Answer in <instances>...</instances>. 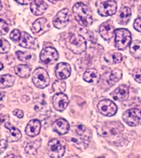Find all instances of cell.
<instances>
[{"mask_svg": "<svg viewBox=\"0 0 141 158\" xmlns=\"http://www.w3.org/2000/svg\"><path fill=\"white\" fill-rule=\"evenodd\" d=\"M71 66L66 63H60L56 68V76L60 80H66L71 74Z\"/></svg>", "mask_w": 141, "mask_h": 158, "instance_id": "obj_15", "label": "cell"}, {"mask_svg": "<svg viewBox=\"0 0 141 158\" xmlns=\"http://www.w3.org/2000/svg\"><path fill=\"white\" fill-rule=\"evenodd\" d=\"M73 13L76 21L81 26L89 27L93 23V13L87 5L82 3L75 4L73 7Z\"/></svg>", "mask_w": 141, "mask_h": 158, "instance_id": "obj_1", "label": "cell"}, {"mask_svg": "<svg viewBox=\"0 0 141 158\" xmlns=\"http://www.w3.org/2000/svg\"><path fill=\"white\" fill-rule=\"evenodd\" d=\"M83 80L89 83H96L99 80L98 72L94 69L86 70L83 75Z\"/></svg>", "mask_w": 141, "mask_h": 158, "instance_id": "obj_25", "label": "cell"}, {"mask_svg": "<svg viewBox=\"0 0 141 158\" xmlns=\"http://www.w3.org/2000/svg\"><path fill=\"white\" fill-rule=\"evenodd\" d=\"M117 10V4L114 1H106L97 7V13L102 16H109L114 15Z\"/></svg>", "mask_w": 141, "mask_h": 158, "instance_id": "obj_11", "label": "cell"}, {"mask_svg": "<svg viewBox=\"0 0 141 158\" xmlns=\"http://www.w3.org/2000/svg\"><path fill=\"white\" fill-rule=\"evenodd\" d=\"M19 45L21 47L27 49H36L38 46V42L35 38L27 33L22 32L21 37L19 40Z\"/></svg>", "mask_w": 141, "mask_h": 158, "instance_id": "obj_13", "label": "cell"}, {"mask_svg": "<svg viewBox=\"0 0 141 158\" xmlns=\"http://www.w3.org/2000/svg\"><path fill=\"white\" fill-rule=\"evenodd\" d=\"M5 127L8 130L9 134L7 136V140L9 142H16L20 141L22 138L21 131L15 127L10 123H7L5 124Z\"/></svg>", "mask_w": 141, "mask_h": 158, "instance_id": "obj_19", "label": "cell"}, {"mask_svg": "<svg viewBox=\"0 0 141 158\" xmlns=\"http://www.w3.org/2000/svg\"><path fill=\"white\" fill-rule=\"evenodd\" d=\"M130 53L136 59H141V41L135 40L130 45Z\"/></svg>", "mask_w": 141, "mask_h": 158, "instance_id": "obj_27", "label": "cell"}, {"mask_svg": "<svg viewBox=\"0 0 141 158\" xmlns=\"http://www.w3.org/2000/svg\"><path fill=\"white\" fill-rule=\"evenodd\" d=\"M113 24L111 21H107L101 24L99 32L102 37L106 40H111L114 34Z\"/></svg>", "mask_w": 141, "mask_h": 158, "instance_id": "obj_14", "label": "cell"}, {"mask_svg": "<svg viewBox=\"0 0 141 158\" xmlns=\"http://www.w3.org/2000/svg\"><path fill=\"white\" fill-rule=\"evenodd\" d=\"M50 29V24L44 18H39L33 24L32 31L34 33L42 34L46 32Z\"/></svg>", "mask_w": 141, "mask_h": 158, "instance_id": "obj_18", "label": "cell"}, {"mask_svg": "<svg viewBox=\"0 0 141 158\" xmlns=\"http://www.w3.org/2000/svg\"><path fill=\"white\" fill-rule=\"evenodd\" d=\"M104 59L108 63L114 64L120 63L123 59V56L120 53L115 51H109L106 53Z\"/></svg>", "mask_w": 141, "mask_h": 158, "instance_id": "obj_24", "label": "cell"}, {"mask_svg": "<svg viewBox=\"0 0 141 158\" xmlns=\"http://www.w3.org/2000/svg\"><path fill=\"white\" fill-rule=\"evenodd\" d=\"M32 80L36 87L44 89L50 84V79L46 70L43 68H38L33 72Z\"/></svg>", "mask_w": 141, "mask_h": 158, "instance_id": "obj_5", "label": "cell"}, {"mask_svg": "<svg viewBox=\"0 0 141 158\" xmlns=\"http://www.w3.org/2000/svg\"><path fill=\"white\" fill-rule=\"evenodd\" d=\"M124 129L123 125L120 122H109L103 124L97 129V133L102 137H113L120 134Z\"/></svg>", "mask_w": 141, "mask_h": 158, "instance_id": "obj_3", "label": "cell"}, {"mask_svg": "<svg viewBox=\"0 0 141 158\" xmlns=\"http://www.w3.org/2000/svg\"><path fill=\"white\" fill-rule=\"evenodd\" d=\"M115 46L118 50H123L130 44L131 42V35L129 30L124 28L116 29Z\"/></svg>", "mask_w": 141, "mask_h": 158, "instance_id": "obj_4", "label": "cell"}, {"mask_svg": "<svg viewBox=\"0 0 141 158\" xmlns=\"http://www.w3.org/2000/svg\"><path fill=\"white\" fill-rule=\"evenodd\" d=\"M8 146L7 141L5 140V139H2L1 140V154L4 152L5 150L7 149Z\"/></svg>", "mask_w": 141, "mask_h": 158, "instance_id": "obj_38", "label": "cell"}, {"mask_svg": "<svg viewBox=\"0 0 141 158\" xmlns=\"http://www.w3.org/2000/svg\"><path fill=\"white\" fill-rule=\"evenodd\" d=\"M16 156H15V155H8V156H5V158H7V157H16Z\"/></svg>", "mask_w": 141, "mask_h": 158, "instance_id": "obj_42", "label": "cell"}, {"mask_svg": "<svg viewBox=\"0 0 141 158\" xmlns=\"http://www.w3.org/2000/svg\"><path fill=\"white\" fill-rule=\"evenodd\" d=\"M31 69L26 64H19L15 67V74L22 78H27L30 76Z\"/></svg>", "mask_w": 141, "mask_h": 158, "instance_id": "obj_26", "label": "cell"}, {"mask_svg": "<svg viewBox=\"0 0 141 158\" xmlns=\"http://www.w3.org/2000/svg\"><path fill=\"white\" fill-rule=\"evenodd\" d=\"M21 35H22V33H20L19 30L14 29L10 33V39L14 42H18L20 39Z\"/></svg>", "mask_w": 141, "mask_h": 158, "instance_id": "obj_34", "label": "cell"}, {"mask_svg": "<svg viewBox=\"0 0 141 158\" xmlns=\"http://www.w3.org/2000/svg\"><path fill=\"white\" fill-rule=\"evenodd\" d=\"M133 76L137 83H141V68L135 69L133 72Z\"/></svg>", "mask_w": 141, "mask_h": 158, "instance_id": "obj_36", "label": "cell"}, {"mask_svg": "<svg viewBox=\"0 0 141 158\" xmlns=\"http://www.w3.org/2000/svg\"><path fill=\"white\" fill-rule=\"evenodd\" d=\"M54 131L57 133L59 135H65L70 130V124L68 121L64 118H59L52 125Z\"/></svg>", "mask_w": 141, "mask_h": 158, "instance_id": "obj_16", "label": "cell"}, {"mask_svg": "<svg viewBox=\"0 0 141 158\" xmlns=\"http://www.w3.org/2000/svg\"><path fill=\"white\" fill-rule=\"evenodd\" d=\"M133 26H134V28L137 31L141 32V18H139L135 20Z\"/></svg>", "mask_w": 141, "mask_h": 158, "instance_id": "obj_37", "label": "cell"}, {"mask_svg": "<svg viewBox=\"0 0 141 158\" xmlns=\"http://www.w3.org/2000/svg\"><path fill=\"white\" fill-rule=\"evenodd\" d=\"M35 109L36 111L41 112L44 110V108L46 109L47 106L46 102L44 98H36L35 100Z\"/></svg>", "mask_w": 141, "mask_h": 158, "instance_id": "obj_32", "label": "cell"}, {"mask_svg": "<svg viewBox=\"0 0 141 158\" xmlns=\"http://www.w3.org/2000/svg\"><path fill=\"white\" fill-rule=\"evenodd\" d=\"M16 54L18 59L23 62L27 63L32 59V54L27 52H23L21 51H17Z\"/></svg>", "mask_w": 141, "mask_h": 158, "instance_id": "obj_31", "label": "cell"}, {"mask_svg": "<svg viewBox=\"0 0 141 158\" xmlns=\"http://www.w3.org/2000/svg\"><path fill=\"white\" fill-rule=\"evenodd\" d=\"M3 63H1V70H2L3 69Z\"/></svg>", "mask_w": 141, "mask_h": 158, "instance_id": "obj_44", "label": "cell"}, {"mask_svg": "<svg viewBox=\"0 0 141 158\" xmlns=\"http://www.w3.org/2000/svg\"><path fill=\"white\" fill-rule=\"evenodd\" d=\"M129 95V88L125 85H122L116 88L111 93V96L114 100H124Z\"/></svg>", "mask_w": 141, "mask_h": 158, "instance_id": "obj_21", "label": "cell"}, {"mask_svg": "<svg viewBox=\"0 0 141 158\" xmlns=\"http://www.w3.org/2000/svg\"><path fill=\"white\" fill-rule=\"evenodd\" d=\"M40 143H39V141H35L29 143L25 148L26 152L30 156L36 155V152H37L38 148L40 147Z\"/></svg>", "mask_w": 141, "mask_h": 158, "instance_id": "obj_29", "label": "cell"}, {"mask_svg": "<svg viewBox=\"0 0 141 158\" xmlns=\"http://www.w3.org/2000/svg\"><path fill=\"white\" fill-rule=\"evenodd\" d=\"M10 44L9 42L5 39H1V46H0V52L1 53H6L10 51Z\"/></svg>", "mask_w": 141, "mask_h": 158, "instance_id": "obj_33", "label": "cell"}, {"mask_svg": "<svg viewBox=\"0 0 141 158\" xmlns=\"http://www.w3.org/2000/svg\"><path fill=\"white\" fill-rule=\"evenodd\" d=\"M30 8L33 15L39 16L45 13L48 9V5L43 0H33Z\"/></svg>", "mask_w": 141, "mask_h": 158, "instance_id": "obj_20", "label": "cell"}, {"mask_svg": "<svg viewBox=\"0 0 141 158\" xmlns=\"http://www.w3.org/2000/svg\"><path fill=\"white\" fill-rule=\"evenodd\" d=\"M13 114L18 118H22L23 117V112L20 110V109H15V111H13Z\"/></svg>", "mask_w": 141, "mask_h": 158, "instance_id": "obj_39", "label": "cell"}, {"mask_svg": "<svg viewBox=\"0 0 141 158\" xmlns=\"http://www.w3.org/2000/svg\"><path fill=\"white\" fill-rule=\"evenodd\" d=\"M122 77V72L119 69H115L113 70L111 74L109 75L105 79L106 84L109 87H111L119 81Z\"/></svg>", "mask_w": 141, "mask_h": 158, "instance_id": "obj_23", "label": "cell"}, {"mask_svg": "<svg viewBox=\"0 0 141 158\" xmlns=\"http://www.w3.org/2000/svg\"><path fill=\"white\" fill-rule=\"evenodd\" d=\"M122 119L130 126L141 125V109L133 108L128 109L122 114Z\"/></svg>", "mask_w": 141, "mask_h": 158, "instance_id": "obj_6", "label": "cell"}, {"mask_svg": "<svg viewBox=\"0 0 141 158\" xmlns=\"http://www.w3.org/2000/svg\"><path fill=\"white\" fill-rule=\"evenodd\" d=\"M15 81V77L10 74L3 75L1 76V83L0 87L1 89H5L10 87L14 85Z\"/></svg>", "mask_w": 141, "mask_h": 158, "instance_id": "obj_28", "label": "cell"}, {"mask_svg": "<svg viewBox=\"0 0 141 158\" xmlns=\"http://www.w3.org/2000/svg\"><path fill=\"white\" fill-rule=\"evenodd\" d=\"M52 104L56 110L62 112L66 109L69 104L68 96L63 93H56L53 97Z\"/></svg>", "mask_w": 141, "mask_h": 158, "instance_id": "obj_12", "label": "cell"}, {"mask_svg": "<svg viewBox=\"0 0 141 158\" xmlns=\"http://www.w3.org/2000/svg\"><path fill=\"white\" fill-rule=\"evenodd\" d=\"M59 59L57 51L52 47H46L43 49L40 54V61L45 64H50L56 63Z\"/></svg>", "mask_w": 141, "mask_h": 158, "instance_id": "obj_9", "label": "cell"}, {"mask_svg": "<svg viewBox=\"0 0 141 158\" xmlns=\"http://www.w3.org/2000/svg\"><path fill=\"white\" fill-rule=\"evenodd\" d=\"M70 20V11L68 9H63L58 12L56 16L53 18V24L55 27L63 29L65 27Z\"/></svg>", "mask_w": 141, "mask_h": 158, "instance_id": "obj_10", "label": "cell"}, {"mask_svg": "<svg viewBox=\"0 0 141 158\" xmlns=\"http://www.w3.org/2000/svg\"><path fill=\"white\" fill-rule=\"evenodd\" d=\"M41 129V123L38 119H33L27 124L26 127V133L29 137L38 135Z\"/></svg>", "mask_w": 141, "mask_h": 158, "instance_id": "obj_17", "label": "cell"}, {"mask_svg": "<svg viewBox=\"0 0 141 158\" xmlns=\"http://www.w3.org/2000/svg\"><path fill=\"white\" fill-rule=\"evenodd\" d=\"M65 152L64 146L62 145L60 141L57 139H53L48 143V152L50 157L60 158L62 157Z\"/></svg>", "mask_w": 141, "mask_h": 158, "instance_id": "obj_7", "label": "cell"}, {"mask_svg": "<svg viewBox=\"0 0 141 158\" xmlns=\"http://www.w3.org/2000/svg\"><path fill=\"white\" fill-rule=\"evenodd\" d=\"M9 30V27L8 24L3 19H1V22H0V33H1V35H5L8 33Z\"/></svg>", "mask_w": 141, "mask_h": 158, "instance_id": "obj_35", "label": "cell"}, {"mask_svg": "<svg viewBox=\"0 0 141 158\" xmlns=\"http://www.w3.org/2000/svg\"><path fill=\"white\" fill-rule=\"evenodd\" d=\"M15 1L21 5H27L31 2L32 0H15Z\"/></svg>", "mask_w": 141, "mask_h": 158, "instance_id": "obj_40", "label": "cell"}, {"mask_svg": "<svg viewBox=\"0 0 141 158\" xmlns=\"http://www.w3.org/2000/svg\"><path fill=\"white\" fill-rule=\"evenodd\" d=\"M97 109L99 112L103 116L111 117L117 112V106L114 103L107 99L101 100L97 104Z\"/></svg>", "mask_w": 141, "mask_h": 158, "instance_id": "obj_8", "label": "cell"}, {"mask_svg": "<svg viewBox=\"0 0 141 158\" xmlns=\"http://www.w3.org/2000/svg\"><path fill=\"white\" fill-rule=\"evenodd\" d=\"M48 1L52 3H56L57 2L60 1V0H48Z\"/></svg>", "mask_w": 141, "mask_h": 158, "instance_id": "obj_41", "label": "cell"}, {"mask_svg": "<svg viewBox=\"0 0 141 158\" xmlns=\"http://www.w3.org/2000/svg\"><path fill=\"white\" fill-rule=\"evenodd\" d=\"M139 18H141V7L139 8Z\"/></svg>", "mask_w": 141, "mask_h": 158, "instance_id": "obj_43", "label": "cell"}, {"mask_svg": "<svg viewBox=\"0 0 141 158\" xmlns=\"http://www.w3.org/2000/svg\"><path fill=\"white\" fill-rule=\"evenodd\" d=\"M131 18V10L127 7L122 8L118 15L117 22L120 25H127Z\"/></svg>", "mask_w": 141, "mask_h": 158, "instance_id": "obj_22", "label": "cell"}, {"mask_svg": "<svg viewBox=\"0 0 141 158\" xmlns=\"http://www.w3.org/2000/svg\"><path fill=\"white\" fill-rule=\"evenodd\" d=\"M53 89L54 92L56 93H63L66 90V83L63 81L62 80H57L53 83Z\"/></svg>", "mask_w": 141, "mask_h": 158, "instance_id": "obj_30", "label": "cell"}, {"mask_svg": "<svg viewBox=\"0 0 141 158\" xmlns=\"http://www.w3.org/2000/svg\"><path fill=\"white\" fill-rule=\"evenodd\" d=\"M66 46L68 49L76 54H81L87 49V42L81 35L73 33L66 39Z\"/></svg>", "mask_w": 141, "mask_h": 158, "instance_id": "obj_2", "label": "cell"}]
</instances>
